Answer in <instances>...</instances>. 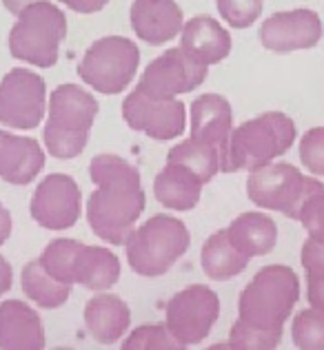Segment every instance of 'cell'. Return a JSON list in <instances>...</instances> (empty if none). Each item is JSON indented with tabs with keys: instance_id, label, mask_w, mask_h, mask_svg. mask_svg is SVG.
<instances>
[{
	"instance_id": "obj_1",
	"label": "cell",
	"mask_w": 324,
	"mask_h": 350,
	"mask_svg": "<svg viewBox=\"0 0 324 350\" xmlns=\"http://www.w3.org/2000/svg\"><path fill=\"white\" fill-rule=\"evenodd\" d=\"M96 191L87 200V222L105 244L125 246L147 206L142 178L132 162L100 153L89 164Z\"/></svg>"
},
{
	"instance_id": "obj_2",
	"label": "cell",
	"mask_w": 324,
	"mask_h": 350,
	"mask_svg": "<svg viewBox=\"0 0 324 350\" xmlns=\"http://www.w3.org/2000/svg\"><path fill=\"white\" fill-rule=\"evenodd\" d=\"M298 129L282 111H266L234 126L222 151V173L253 171L271 164L295 144Z\"/></svg>"
},
{
	"instance_id": "obj_3",
	"label": "cell",
	"mask_w": 324,
	"mask_h": 350,
	"mask_svg": "<svg viewBox=\"0 0 324 350\" xmlns=\"http://www.w3.org/2000/svg\"><path fill=\"white\" fill-rule=\"evenodd\" d=\"M96 116L98 103L87 89L78 85L55 87L47 103V122L42 131L45 149L51 158H78L91 137Z\"/></svg>"
},
{
	"instance_id": "obj_4",
	"label": "cell",
	"mask_w": 324,
	"mask_h": 350,
	"mask_svg": "<svg viewBox=\"0 0 324 350\" xmlns=\"http://www.w3.org/2000/svg\"><path fill=\"white\" fill-rule=\"evenodd\" d=\"M300 299V280L293 269L271 264L260 269L238 299V319L258 328H284Z\"/></svg>"
},
{
	"instance_id": "obj_5",
	"label": "cell",
	"mask_w": 324,
	"mask_h": 350,
	"mask_svg": "<svg viewBox=\"0 0 324 350\" xmlns=\"http://www.w3.org/2000/svg\"><path fill=\"white\" fill-rule=\"evenodd\" d=\"M191 235L182 219L173 215H153L136 226L127 239V262L140 278H160L169 273L189 251Z\"/></svg>"
},
{
	"instance_id": "obj_6",
	"label": "cell",
	"mask_w": 324,
	"mask_h": 350,
	"mask_svg": "<svg viewBox=\"0 0 324 350\" xmlns=\"http://www.w3.org/2000/svg\"><path fill=\"white\" fill-rule=\"evenodd\" d=\"M9 31V51L16 60L49 69L58 62L60 42L67 38V16L49 0H40L16 16Z\"/></svg>"
},
{
	"instance_id": "obj_7",
	"label": "cell",
	"mask_w": 324,
	"mask_h": 350,
	"mask_svg": "<svg viewBox=\"0 0 324 350\" xmlns=\"http://www.w3.org/2000/svg\"><path fill=\"white\" fill-rule=\"evenodd\" d=\"M322 189L324 182L309 178L298 167L286 162H271L249 171L247 180V196L258 208L275 211L295 222L304 204Z\"/></svg>"
},
{
	"instance_id": "obj_8",
	"label": "cell",
	"mask_w": 324,
	"mask_h": 350,
	"mask_svg": "<svg viewBox=\"0 0 324 350\" xmlns=\"http://www.w3.org/2000/svg\"><path fill=\"white\" fill-rule=\"evenodd\" d=\"M140 67L138 44L123 36L98 38L78 62V76L98 94L118 96L132 85Z\"/></svg>"
},
{
	"instance_id": "obj_9",
	"label": "cell",
	"mask_w": 324,
	"mask_h": 350,
	"mask_svg": "<svg viewBox=\"0 0 324 350\" xmlns=\"http://www.w3.org/2000/svg\"><path fill=\"white\" fill-rule=\"evenodd\" d=\"M220 317V297L216 291L193 284L173 295L164 308V324L180 348L198 346L211 335Z\"/></svg>"
},
{
	"instance_id": "obj_10",
	"label": "cell",
	"mask_w": 324,
	"mask_h": 350,
	"mask_svg": "<svg viewBox=\"0 0 324 350\" xmlns=\"http://www.w3.org/2000/svg\"><path fill=\"white\" fill-rule=\"evenodd\" d=\"M47 85L32 69H12L0 80V124L18 131L40 126L47 113Z\"/></svg>"
},
{
	"instance_id": "obj_11",
	"label": "cell",
	"mask_w": 324,
	"mask_h": 350,
	"mask_svg": "<svg viewBox=\"0 0 324 350\" xmlns=\"http://www.w3.org/2000/svg\"><path fill=\"white\" fill-rule=\"evenodd\" d=\"M207 64L193 60L182 47H173L147 64L136 89L151 98L173 100L175 96L198 89L207 80Z\"/></svg>"
},
{
	"instance_id": "obj_12",
	"label": "cell",
	"mask_w": 324,
	"mask_h": 350,
	"mask_svg": "<svg viewBox=\"0 0 324 350\" xmlns=\"http://www.w3.org/2000/svg\"><path fill=\"white\" fill-rule=\"evenodd\" d=\"M32 219L47 231H67L82 215V193L71 175L51 173L38 182L29 202Z\"/></svg>"
},
{
	"instance_id": "obj_13",
	"label": "cell",
	"mask_w": 324,
	"mask_h": 350,
	"mask_svg": "<svg viewBox=\"0 0 324 350\" xmlns=\"http://www.w3.org/2000/svg\"><path fill=\"white\" fill-rule=\"evenodd\" d=\"M123 118L129 129L160 142L175 140L187 126V109L180 100L151 98L138 89L125 98Z\"/></svg>"
},
{
	"instance_id": "obj_14",
	"label": "cell",
	"mask_w": 324,
	"mask_h": 350,
	"mask_svg": "<svg viewBox=\"0 0 324 350\" xmlns=\"http://www.w3.org/2000/svg\"><path fill=\"white\" fill-rule=\"evenodd\" d=\"M322 38V21L313 9L271 14L260 27V42L273 53L313 49Z\"/></svg>"
},
{
	"instance_id": "obj_15",
	"label": "cell",
	"mask_w": 324,
	"mask_h": 350,
	"mask_svg": "<svg viewBox=\"0 0 324 350\" xmlns=\"http://www.w3.org/2000/svg\"><path fill=\"white\" fill-rule=\"evenodd\" d=\"M45 169L42 146L27 135L0 129V180L14 187H27Z\"/></svg>"
},
{
	"instance_id": "obj_16",
	"label": "cell",
	"mask_w": 324,
	"mask_h": 350,
	"mask_svg": "<svg viewBox=\"0 0 324 350\" xmlns=\"http://www.w3.org/2000/svg\"><path fill=\"white\" fill-rule=\"evenodd\" d=\"M134 33L147 44H164L173 40L184 27V14L175 0H134Z\"/></svg>"
},
{
	"instance_id": "obj_17",
	"label": "cell",
	"mask_w": 324,
	"mask_h": 350,
	"mask_svg": "<svg viewBox=\"0 0 324 350\" xmlns=\"http://www.w3.org/2000/svg\"><path fill=\"white\" fill-rule=\"evenodd\" d=\"M42 319L29 304L7 299L0 304V348L3 350H42Z\"/></svg>"
},
{
	"instance_id": "obj_18",
	"label": "cell",
	"mask_w": 324,
	"mask_h": 350,
	"mask_svg": "<svg viewBox=\"0 0 324 350\" xmlns=\"http://www.w3.org/2000/svg\"><path fill=\"white\" fill-rule=\"evenodd\" d=\"M132 326V310L118 295L100 291L85 306V328L91 339L103 346L116 344Z\"/></svg>"
},
{
	"instance_id": "obj_19",
	"label": "cell",
	"mask_w": 324,
	"mask_h": 350,
	"mask_svg": "<svg viewBox=\"0 0 324 350\" xmlns=\"http://www.w3.org/2000/svg\"><path fill=\"white\" fill-rule=\"evenodd\" d=\"M191 137L209 142L225 151L229 135L234 131V111L231 103L220 94H202L191 105Z\"/></svg>"
},
{
	"instance_id": "obj_20",
	"label": "cell",
	"mask_w": 324,
	"mask_h": 350,
	"mask_svg": "<svg viewBox=\"0 0 324 350\" xmlns=\"http://www.w3.org/2000/svg\"><path fill=\"white\" fill-rule=\"evenodd\" d=\"M180 47L202 64H218L231 53V36L211 16H196L184 23L180 31Z\"/></svg>"
},
{
	"instance_id": "obj_21",
	"label": "cell",
	"mask_w": 324,
	"mask_h": 350,
	"mask_svg": "<svg viewBox=\"0 0 324 350\" xmlns=\"http://www.w3.org/2000/svg\"><path fill=\"white\" fill-rule=\"evenodd\" d=\"M202 184L198 175H193L187 167L175 162H166L162 171L153 180V196L164 208L169 211H193L202 198Z\"/></svg>"
},
{
	"instance_id": "obj_22",
	"label": "cell",
	"mask_w": 324,
	"mask_h": 350,
	"mask_svg": "<svg viewBox=\"0 0 324 350\" xmlns=\"http://www.w3.org/2000/svg\"><path fill=\"white\" fill-rule=\"evenodd\" d=\"M227 233L240 251L247 257L269 255L277 244V224L271 215H264L260 211H249L238 215L227 226Z\"/></svg>"
},
{
	"instance_id": "obj_23",
	"label": "cell",
	"mask_w": 324,
	"mask_h": 350,
	"mask_svg": "<svg viewBox=\"0 0 324 350\" xmlns=\"http://www.w3.org/2000/svg\"><path fill=\"white\" fill-rule=\"evenodd\" d=\"M249 262H251V257H247L234 242H231L227 228L209 235L205 239V244H202V251H200L202 271L214 282H227V280L238 278L240 273H245Z\"/></svg>"
},
{
	"instance_id": "obj_24",
	"label": "cell",
	"mask_w": 324,
	"mask_h": 350,
	"mask_svg": "<svg viewBox=\"0 0 324 350\" xmlns=\"http://www.w3.org/2000/svg\"><path fill=\"white\" fill-rule=\"evenodd\" d=\"M120 280V260L114 251L105 246H82L78 266H76V284L87 291H109Z\"/></svg>"
},
{
	"instance_id": "obj_25",
	"label": "cell",
	"mask_w": 324,
	"mask_h": 350,
	"mask_svg": "<svg viewBox=\"0 0 324 350\" xmlns=\"http://www.w3.org/2000/svg\"><path fill=\"white\" fill-rule=\"evenodd\" d=\"M21 286L36 306L47 310H55L62 304H67L73 291V286H69V284H62L53 275H49L47 269L40 264V260L25 264V269L21 273Z\"/></svg>"
},
{
	"instance_id": "obj_26",
	"label": "cell",
	"mask_w": 324,
	"mask_h": 350,
	"mask_svg": "<svg viewBox=\"0 0 324 350\" xmlns=\"http://www.w3.org/2000/svg\"><path fill=\"white\" fill-rule=\"evenodd\" d=\"M166 162H175L187 167L193 175H198V180L202 184H209L216 175L222 171V151L218 146L196 140V137H189L180 144H175L166 153Z\"/></svg>"
},
{
	"instance_id": "obj_27",
	"label": "cell",
	"mask_w": 324,
	"mask_h": 350,
	"mask_svg": "<svg viewBox=\"0 0 324 350\" xmlns=\"http://www.w3.org/2000/svg\"><path fill=\"white\" fill-rule=\"evenodd\" d=\"M82 246L85 244L78 242V239H67V237L51 239V242L45 246V251L38 260L45 269H47V273L53 275L58 282L76 286V266H78Z\"/></svg>"
},
{
	"instance_id": "obj_28",
	"label": "cell",
	"mask_w": 324,
	"mask_h": 350,
	"mask_svg": "<svg viewBox=\"0 0 324 350\" xmlns=\"http://www.w3.org/2000/svg\"><path fill=\"white\" fill-rule=\"evenodd\" d=\"M300 262L307 280V301L309 306L324 308V242L307 237L302 244Z\"/></svg>"
},
{
	"instance_id": "obj_29",
	"label": "cell",
	"mask_w": 324,
	"mask_h": 350,
	"mask_svg": "<svg viewBox=\"0 0 324 350\" xmlns=\"http://www.w3.org/2000/svg\"><path fill=\"white\" fill-rule=\"evenodd\" d=\"M284 328H258L238 319L231 326L229 342L218 348H234V350H273L282 339Z\"/></svg>"
},
{
	"instance_id": "obj_30",
	"label": "cell",
	"mask_w": 324,
	"mask_h": 350,
	"mask_svg": "<svg viewBox=\"0 0 324 350\" xmlns=\"http://www.w3.org/2000/svg\"><path fill=\"white\" fill-rule=\"evenodd\" d=\"M293 346L300 350H324V308L309 306L293 317Z\"/></svg>"
},
{
	"instance_id": "obj_31",
	"label": "cell",
	"mask_w": 324,
	"mask_h": 350,
	"mask_svg": "<svg viewBox=\"0 0 324 350\" xmlns=\"http://www.w3.org/2000/svg\"><path fill=\"white\" fill-rule=\"evenodd\" d=\"M123 348L125 350H178L180 344L169 333L166 324H145L127 335Z\"/></svg>"
},
{
	"instance_id": "obj_32",
	"label": "cell",
	"mask_w": 324,
	"mask_h": 350,
	"mask_svg": "<svg viewBox=\"0 0 324 350\" xmlns=\"http://www.w3.org/2000/svg\"><path fill=\"white\" fill-rule=\"evenodd\" d=\"M222 21L234 29H247L262 16L264 0H216Z\"/></svg>"
},
{
	"instance_id": "obj_33",
	"label": "cell",
	"mask_w": 324,
	"mask_h": 350,
	"mask_svg": "<svg viewBox=\"0 0 324 350\" xmlns=\"http://www.w3.org/2000/svg\"><path fill=\"white\" fill-rule=\"evenodd\" d=\"M300 162L316 178H324V126H313L300 137Z\"/></svg>"
},
{
	"instance_id": "obj_34",
	"label": "cell",
	"mask_w": 324,
	"mask_h": 350,
	"mask_svg": "<svg viewBox=\"0 0 324 350\" xmlns=\"http://www.w3.org/2000/svg\"><path fill=\"white\" fill-rule=\"evenodd\" d=\"M298 222L304 226L309 237L324 242V189L318 191L307 204H304Z\"/></svg>"
},
{
	"instance_id": "obj_35",
	"label": "cell",
	"mask_w": 324,
	"mask_h": 350,
	"mask_svg": "<svg viewBox=\"0 0 324 350\" xmlns=\"http://www.w3.org/2000/svg\"><path fill=\"white\" fill-rule=\"evenodd\" d=\"M76 14H98L109 5V0H58Z\"/></svg>"
},
{
	"instance_id": "obj_36",
	"label": "cell",
	"mask_w": 324,
	"mask_h": 350,
	"mask_svg": "<svg viewBox=\"0 0 324 350\" xmlns=\"http://www.w3.org/2000/svg\"><path fill=\"white\" fill-rule=\"evenodd\" d=\"M14 286V271H12V264H9L3 255H0V297L7 295Z\"/></svg>"
},
{
	"instance_id": "obj_37",
	"label": "cell",
	"mask_w": 324,
	"mask_h": 350,
	"mask_svg": "<svg viewBox=\"0 0 324 350\" xmlns=\"http://www.w3.org/2000/svg\"><path fill=\"white\" fill-rule=\"evenodd\" d=\"M12 228H14L12 213H9L5 204H0V246H3L9 239V235H12Z\"/></svg>"
},
{
	"instance_id": "obj_38",
	"label": "cell",
	"mask_w": 324,
	"mask_h": 350,
	"mask_svg": "<svg viewBox=\"0 0 324 350\" xmlns=\"http://www.w3.org/2000/svg\"><path fill=\"white\" fill-rule=\"evenodd\" d=\"M36 3H40V0H3L5 9H7L9 14H14V16L23 14L27 7H32V5H36Z\"/></svg>"
}]
</instances>
